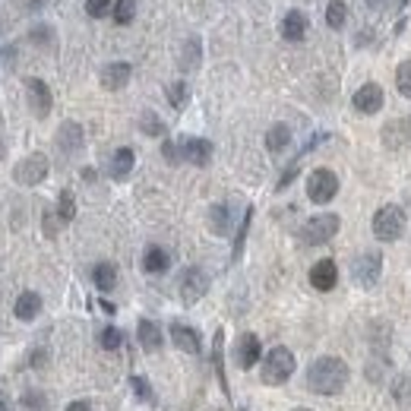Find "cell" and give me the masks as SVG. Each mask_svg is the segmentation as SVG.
Segmentation results:
<instances>
[{"mask_svg":"<svg viewBox=\"0 0 411 411\" xmlns=\"http://www.w3.org/2000/svg\"><path fill=\"white\" fill-rule=\"evenodd\" d=\"M295 411H310V408H295Z\"/></svg>","mask_w":411,"mask_h":411,"instance_id":"obj_41","label":"cell"},{"mask_svg":"<svg viewBox=\"0 0 411 411\" xmlns=\"http://www.w3.org/2000/svg\"><path fill=\"white\" fill-rule=\"evenodd\" d=\"M23 405L29 411H41V408H45V395H41V393H25L23 395Z\"/></svg>","mask_w":411,"mask_h":411,"instance_id":"obj_35","label":"cell"},{"mask_svg":"<svg viewBox=\"0 0 411 411\" xmlns=\"http://www.w3.org/2000/svg\"><path fill=\"white\" fill-rule=\"evenodd\" d=\"M121 342H123L121 329H114V326L101 329V348H108V351H117V348H121Z\"/></svg>","mask_w":411,"mask_h":411,"instance_id":"obj_31","label":"cell"},{"mask_svg":"<svg viewBox=\"0 0 411 411\" xmlns=\"http://www.w3.org/2000/svg\"><path fill=\"white\" fill-rule=\"evenodd\" d=\"M162 155L168 158L171 164L181 162V146H174V142H162Z\"/></svg>","mask_w":411,"mask_h":411,"instance_id":"obj_36","label":"cell"},{"mask_svg":"<svg viewBox=\"0 0 411 411\" xmlns=\"http://www.w3.org/2000/svg\"><path fill=\"white\" fill-rule=\"evenodd\" d=\"M395 86H399V92H402L405 99H411V60L399 64V70H395Z\"/></svg>","mask_w":411,"mask_h":411,"instance_id":"obj_29","label":"cell"},{"mask_svg":"<svg viewBox=\"0 0 411 411\" xmlns=\"http://www.w3.org/2000/svg\"><path fill=\"white\" fill-rule=\"evenodd\" d=\"M66 411H92V408H89V402H70Z\"/></svg>","mask_w":411,"mask_h":411,"instance_id":"obj_38","label":"cell"},{"mask_svg":"<svg viewBox=\"0 0 411 411\" xmlns=\"http://www.w3.org/2000/svg\"><path fill=\"white\" fill-rule=\"evenodd\" d=\"M379 269H383V256H379V250H367V253H361L358 256V263H354V279H358V285L370 288L379 279Z\"/></svg>","mask_w":411,"mask_h":411,"instance_id":"obj_10","label":"cell"},{"mask_svg":"<svg viewBox=\"0 0 411 411\" xmlns=\"http://www.w3.org/2000/svg\"><path fill=\"white\" fill-rule=\"evenodd\" d=\"M348 383V364L342 358H320L307 370V386L316 395H338Z\"/></svg>","mask_w":411,"mask_h":411,"instance_id":"obj_1","label":"cell"},{"mask_svg":"<svg viewBox=\"0 0 411 411\" xmlns=\"http://www.w3.org/2000/svg\"><path fill=\"white\" fill-rule=\"evenodd\" d=\"M199 64V38H190L184 45V54H181V66L184 70H193Z\"/></svg>","mask_w":411,"mask_h":411,"instance_id":"obj_28","label":"cell"},{"mask_svg":"<svg viewBox=\"0 0 411 411\" xmlns=\"http://www.w3.org/2000/svg\"><path fill=\"white\" fill-rule=\"evenodd\" d=\"M140 127L142 130L149 133V136H164V123L158 121L155 114H152V111H146V114H142V121H140Z\"/></svg>","mask_w":411,"mask_h":411,"instance_id":"obj_32","label":"cell"},{"mask_svg":"<svg viewBox=\"0 0 411 411\" xmlns=\"http://www.w3.org/2000/svg\"><path fill=\"white\" fill-rule=\"evenodd\" d=\"M260 354H263V345H260V338L253 332H244L238 338V348H234V361H238L240 370H250L256 361H260Z\"/></svg>","mask_w":411,"mask_h":411,"instance_id":"obj_11","label":"cell"},{"mask_svg":"<svg viewBox=\"0 0 411 411\" xmlns=\"http://www.w3.org/2000/svg\"><path fill=\"white\" fill-rule=\"evenodd\" d=\"M130 73H133L130 64H108L105 70H101V86H105L108 92H121L123 86L130 82Z\"/></svg>","mask_w":411,"mask_h":411,"instance_id":"obj_15","label":"cell"},{"mask_svg":"<svg viewBox=\"0 0 411 411\" xmlns=\"http://www.w3.org/2000/svg\"><path fill=\"white\" fill-rule=\"evenodd\" d=\"M0 411H10V405H3V402H0Z\"/></svg>","mask_w":411,"mask_h":411,"instance_id":"obj_39","label":"cell"},{"mask_svg":"<svg viewBox=\"0 0 411 411\" xmlns=\"http://www.w3.org/2000/svg\"><path fill=\"white\" fill-rule=\"evenodd\" d=\"M288 142H291V130H288L285 123H272L269 130H266V149L269 152H282Z\"/></svg>","mask_w":411,"mask_h":411,"instance_id":"obj_23","label":"cell"},{"mask_svg":"<svg viewBox=\"0 0 411 411\" xmlns=\"http://www.w3.org/2000/svg\"><path fill=\"white\" fill-rule=\"evenodd\" d=\"M168 101L174 108H184V101H187V82H171L168 86Z\"/></svg>","mask_w":411,"mask_h":411,"instance_id":"obj_34","label":"cell"},{"mask_svg":"<svg viewBox=\"0 0 411 411\" xmlns=\"http://www.w3.org/2000/svg\"><path fill=\"white\" fill-rule=\"evenodd\" d=\"M295 373V354L288 351V348L275 345L269 354L263 358V370H260V379H263L266 386H282L288 377Z\"/></svg>","mask_w":411,"mask_h":411,"instance_id":"obj_2","label":"cell"},{"mask_svg":"<svg viewBox=\"0 0 411 411\" xmlns=\"http://www.w3.org/2000/svg\"><path fill=\"white\" fill-rule=\"evenodd\" d=\"M25 95H29V108H32V114L38 117V121H45V117L51 114V89L45 79H25Z\"/></svg>","mask_w":411,"mask_h":411,"instance_id":"obj_7","label":"cell"},{"mask_svg":"<svg viewBox=\"0 0 411 411\" xmlns=\"http://www.w3.org/2000/svg\"><path fill=\"white\" fill-rule=\"evenodd\" d=\"M338 282V266L332 260H320V263H313L310 269V285L316 291H332Z\"/></svg>","mask_w":411,"mask_h":411,"instance_id":"obj_13","label":"cell"},{"mask_svg":"<svg viewBox=\"0 0 411 411\" xmlns=\"http://www.w3.org/2000/svg\"><path fill=\"white\" fill-rule=\"evenodd\" d=\"M399 7H408V0H399Z\"/></svg>","mask_w":411,"mask_h":411,"instance_id":"obj_40","label":"cell"},{"mask_svg":"<svg viewBox=\"0 0 411 411\" xmlns=\"http://www.w3.org/2000/svg\"><path fill=\"white\" fill-rule=\"evenodd\" d=\"M58 149L60 152H66V155H76L82 149V127L73 121H66L60 123V130H58Z\"/></svg>","mask_w":411,"mask_h":411,"instance_id":"obj_14","label":"cell"},{"mask_svg":"<svg viewBox=\"0 0 411 411\" xmlns=\"http://www.w3.org/2000/svg\"><path fill=\"white\" fill-rule=\"evenodd\" d=\"M168 266H171V256H168V250H162V247H149L146 256H142V269L149 272V275H162V272H168Z\"/></svg>","mask_w":411,"mask_h":411,"instance_id":"obj_20","label":"cell"},{"mask_svg":"<svg viewBox=\"0 0 411 411\" xmlns=\"http://www.w3.org/2000/svg\"><path fill=\"white\" fill-rule=\"evenodd\" d=\"M38 310H41V297L35 295V291H23V295L16 297V304H13L16 320H23V323L35 320V316H38Z\"/></svg>","mask_w":411,"mask_h":411,"instance_id":"obj_19","label":"cell"},{"mask_svg":"<svg viewBox=\"0 0 411 411\" xmlns=\"http://www.w3.org/2000/svg\"><path fill=\"white\" fill-rule=\"evenodd\" d=\"M111 16H114L117 25H130L133 16H136V0H117L114 10H111Z\"/></svg>","mask_w":411,"mask_h":411,"instance_id":"obj_25","label":"cell"},{"mask_svg":"<svg viewBox=\"0 0 411 411\" xmlns=\"http://www.w3.org/2000/svg\"><path fill=\"white\" fill-rule=\"evenodd\" d=\"M295 177H297V162H291V164H288V168H285V174H282V177H279V190H285L288 184L295 181Z\"/></svg>","mask_w":411,"mask_h":411,"instance_id":"obj_37","label":"cell"},{"mask_svg":"<svg viewBox=\"0 0 411 411\" xmlns=\"http://www.w3.org/2000/svg\"><path fill=\"white\" fill-rule=\"evenodd\" d=\"M209 228H212L215 234H228V228H231L228 206H212V209H209Z\"/></svg>","mask_w":411,"mask_h":411,"instance_id":"obj_24","label":"cell"},{"mask_svg":"<svg viewBox=\"0 0 411 411\" xmlns=\"http://www.w3.org/2000/svg\"><path fill=\"white\" fill-rule=\"evenodd\" d=\"M379 108H383V89H379L377 82H367V86H361V89L354 92V111L377 114Z\"/></svg>","mask_w":411,"mask_h":411,"instance_id":"obj_12","label":"cell"},{"mask_svg":"<svg viewBox=\"0 0 411 411\" xmlns=\"http://www.w3.org/2000/svg\"><path fill=\"white\" fill-rule=\"evenodd\" d=\"M13 177H16L23 187H35V184H41L45 177H48V155H45V152H32V155H25L23 162L16 164Z\"/></svg>","mask_w":411,"mask_h":411,"instance_id":"obj_5","label":"cell"},{"mask_svg":"<svg viewBox=\"0 0 411 411\" xmlns=\"http://www.w3.org/2000/svg\"><path fill=\"white\" fill-rule=\"evenodd\" d=\"M282 35L285 41H304L307 35V16L301 10H288L285 19H282Z\"/></svg>","mask_w":411,"mask_h":411,"instance_id":"obj_17","label":"cell"},{"mask_svg":"<svg viewBox=\"0 0 411 411\" xmlns=\"http://www.w3.org/2000/svg\"><path fill=\"white\" fill-rule=\"evenodd\" d=\"M370 3H377V0H370Z\"/></svg>","mask_w":411,"mask_h":411,"instance_id":"obj_42","label":"cell"},{"mask_svg":"<svg viewBox=\"0 0 411 411\" xmlns=\"http://www.w3.org/2000/svg\"><path fill=\"white\" fill-rule=\"evenodd\" d=\"M130 386H133V393H136V399H140V402H146V405L155 402V393H152V386H149V379L133 377V379H130Z\"/></svg>","mask_w":411,"mask_h":411,"instance_id":"obj_30","label":"cell"},{"mask_svg":"<svg viewBox=\"0 0 411 411\" xmlns=\"http://www.w3.org/2000/svg\"><path fill=\"white\" fill-rule=\"evenodd\" d=\"M209 291V275H206L203 269H187L181 275V297H184V304H197L199 297Z\"/></svg>","mask_w":411,"mask_h":411,"instance_id":"obj_9","label":"cell"},{"mask_svg":"<svg viewBox=\"0 0 411 411\" xmlns=\"http://www.w3.org/2000/svg\"><path fill=\"white\" fill-rule=\"evenodd\" d=\"M111 0H86V13H89L92 19H101V16H108L111 13Z\"/></svg>","mask_w":411,"mask_h":411,"instance_id":"obj_33","label":"cell"},{"mask_svg":"<svg viewBox=\"0 0 411 411\" xmlns=\"http://www.w3.org/2000/svg\"><path fill=\"white\" fill-rule=\"evenodd\" d=\"M338 215L336 212H323V215H313V219H307V225L301 228V240H304L307 247H316V244H326V240H332L338 234Z\"/></svg>","mask_w":411,"mask_h":411,"instance_id":"obj_3","label":"cell"},{"mask_svg":"<svg viewBox=\"0 0 411 411\" xmlns=\"http://www.w3.org/2000/svg\"><path fill=\"white\" fill-rule=\"evenodd\" d=\"M345 19H348V7L342 3V0H332L326 7V23H329V29H342L345 25Z\"/></svg>","mask_w":411,"mask_h":411,"instance_id":"obj_27","label":"cell"},{"mask_svg":"<svg viewBox=\"0 0 411 411\" xmlns=\"http://www.w3.org/2000/svg\"><path fill=\"white\" fill-rule=\"evenodd\" d=\"M338 193V177L329 168H316V171L307 177V197L313 203H329V199Z\"/></svg>","mask_w":411,"mask_h":411,"instance_id":"obj_6","label":"cell"},{"mask_svg":"<svg viewBox=\"0 0 411 411\" xmlns=\"http://www.w3.org/2000/svg\"><path fill=\"white\" fill-rule=\"evenodd\" d=\"M171 342L187 354L199 351V332L193 326H184V323H171Z\"/></svg>","mask_w":411,"mask_h":411,"instance_id":"obj_16","label":"cell"},{"mask_svg":"<svg viewBox=\"0 0 411 411\" xmlns=\"http://www.w3.org/2000/svg\"><path fill=\"white\" fill-rule=\"evenodd\" d=\"M92 282H95V288H99V291H111V288L117 285L114 263H99V266H95V269H92Z\"/></svg>","mask_w":411,"mask_h":411,"instance_id":"obj_22","label":"cell"},{"mask_svg":"<svg viewBox=\"0 0 411 411\" xmlns=\"http://www.w3.org/2000/svg\"><path fill=\"white\" fill-rule=\"evenodd\" d=\"M181 162L206 168V164L212 162V142L203 140V136H187V140H181Z\"/></svg>","mask_w":411,"mask_h":411,"instance_id":"obj_8","label":"cell"},{"mask_svg":"<svg viewBox=\"0 0 411 411\" xmlns=\"http://www.w3.org/2000/svg\"><path fill=\"white\" fill-rule=\"evenodd\" d=\"M373 234L379 240H399L405 234V212L399 206H383L373 215Z\"/></svg>","mask_w":411,"mask_h":411,"instance_id":"obj_4","label":"cell"},{"mask_svg":"<svg viewBox=\"0 0 411 411\" xmlns=\"http://www.w3.org/2000/svg\"><path fill=\"white\" fill-rule=\"evenodd\" d=\"M58 219L60 222H73L76 219V199L70 190H60V197H58Z\"/></svg>","mask_w":411,"mask_h":411,"instance_id":"obj_26","label":"cell"},{"mask_svg":"<svg viewBox=\"0 0 411 411\" xmlns=\"http://www.w3.org/2000/svg\"><path fill=\"white\" fill-rule=\"evenodd\" d=\"M136 332H140V345L146 348V351H158V348H162V329L152 320H140Z\"/></svg>","mask_w":411,"mask_h":411,"instance_id":"obj_21","label":"cell"},{"mask_svg":"<svg viewBox=\"0 0 411 411\" xmlns=\"http://www.w3.org/2000/svg\"><path fill=\"white\" fill-rule=\"evenodd\" d=\"M133 162H136V155H133V149H117L114 155H111V164H108V174L114 177V181H123L127 174L133 171Z\"/></svg>","mask_w":411,"mask_h":411,"instance_id":"obj_18","label":"cell"}]
</instances>
